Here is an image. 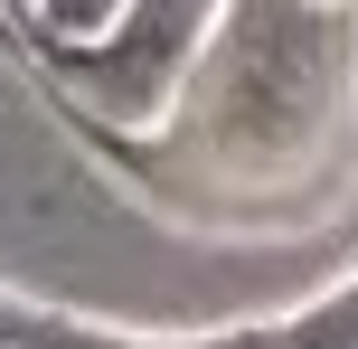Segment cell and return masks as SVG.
Returning a JSON list of instances; mask_svg holds the SVG:
<instances>
[{
	"instance_id": "cell-1",
	"label": "cell",
	"mask_w": 358,
	"mask_h": 349,
	"mask_svg": "<svg viewBox=\"0 0 358 349\" xmlns=\"http://www.w3.org/2000/svg\"><path fill=\"white\" fill-rule=\"evenodd\" d=\"M340 0H227L217 10V38L198 57V104L189 132L217 151L227 170H273L292 151H311L321 113L340 104L349 48L340 38Z\"/></svg>"
},
{
	"instance_id": "cell-2",
	"label": "cell",
	"mask_w": 358,
	"mask_h": 349,
	"mask_svg": "<svg viewBox=\"0 0 358 349\" xmlns=\"http://www.w3.org/2000/svg\"><path fill=\"white\" fill-rule=\"evenodd\" d=\"M217 10H227V0H123V19H113L94 48H57L48 66H57V85H66L94 123L151 132V123L179 113V94H189L198 57H208V38H217Z\"/></svg>"
},
{
	"instance_id": "cell-3",
	"label": "cell",
	"mask_w": 358,
	"mask_h": 349,
	"mask_svg": "<svg viewBox=\"0 0 358 349\" xmlns=\"http://www.w3.org/2000/svg\"><path fill=\"white\" fill-rule=\"evenodd\" d=\"M123 19V0H29V29H38V48H94V38Z\"/></svg>"
},
{
	"instance_id": "cell-4",
	"label": "cell",
	"mask_w": 358,
	"mask_h": 349,
	"mask_svg": "<svg viewBox=\"0 0 358 349\" xmlns=\"http://www.w3.org/2000/svg\"><path fill=\"white\" fill-rule=\"evenodd\" d=\"M29 349H161V340H123V331H94V321L38 312V321H29Z\"/></svg>"
},
{
	"instance_id": "cell-5",
	"label": "cell",
	"mask_w": 358,
	"mask_h": 349,
	"mask_svg": "<svg viewBox=\"0 0 358 349\" xmlns=\"http://www.w3.org/2000/svg\"><path fill=\"white\" fill-rule=\"evenodd\" d=\"M198 349H292L283 321H264V331H227V340H198Z\"/></svg>"
},
{
	"instance_id": "cell-6",
	"label": "cell",
	"mask_w": 358,
	"mask_h": 349,
	"mask_svg": "<svg viewBox=\"0 0 358 349\" xmlns=\"http://www.w3.org/2000/svg\"><path fill=\"white\" fill-rule=\"evenodd\" d=\"M29 321H38V312H19V302H0V349H10V340H29Z\"/></svg>"
},
{
	"instance_id": "cell-7",
	"label": "cell",
	"mask_w": 358,
	"mask_h": 349,
	"mask_svg": "<svg viewBox=\"0 0 358 349\" xmlns=\"http://www.w3.org/2000/svg\"><path fill=\"white\" fill-rule=\"evenodd\" d=\"M10 349H29V340H10Z\"/></svg>"
}]
</instances>
